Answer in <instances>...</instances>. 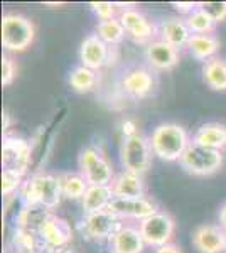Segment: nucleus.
<instances>
[{
    "instance_id": "31",
    "label": "nucleus",
    "mask_w": 226,
    "mask_h": 253,
    "mask_svg": "<svg viewBox=\"0 0 226 253\" xmlns=\"http://www.w3.org/2000/svg\"><path fill=\"white\" fill-rule=\"evenodd\" d=\"M94 14L98 15L100 20H110V19H117L115 17V3L110 2H93L91 3Z\"/></svg>"
},
{
    "instance_id": "35",
    "label": "nucleus",
    "mask_w": 226,
    "mask_h": 253,
    "mask_svg": "<svg viewBox=\"0 0 226 253\" xmlns=\"http://www.w3.org/2000/svg\"><path fill=\"white\" fill-rule=\"evenodd\" d=\"M220 226L226 231V203L221 206V210H220Z\"/></svg>"
},
{
    "instance_id": "5",
    "label": "nucleus",
    "mask_w": 226,
    "mask_h": 253,
    "mask_svg": "<svg viewBox=\"0 0 226 253\" xmlns=\"http://www.w3.org/2000/svg\"><path fill=\"white\" fill-rule=\"evenodd\" d=\"M152 147L150 140L140 133H134L130 137H125L120 149V161L125 170L142 175L147 172L152 161Z\"/></svg>"
},
{
    "instance_id": "11",
    "label": "nucleus",
    "mask_w": 226,
    "mask_h": 253,
    "mask_svg": "<svg viewBox=\"0 0 226 253\" xmlns=\"http://www.w3.org/2000/svg\"><path fill=\"white\" fill-rule=\"evenodd\" d=\"M108 210L120 219H135V221H143L145 218L157 213L155 205L147 198H113Z\"/></svg>"
},
{
    "instance_id": "19",
    "label": "nucleus",
    "mask_w": 226,
    "mask_h": 253,
    "mask_svg": "<svg viewBox=\"0 0 226 253\" xmlns=\"http://www.w3.org/2000/svg\"><path fill=\"white\" fill-rule=\"evenodd\" d=\"M113 198L115 194L112 186H90L86 189L83 199H81V206H83L85 214L108 210Z\"/></svg>"
},
{
    "instance_id": "37",
    "label": "nucleus",
    "mask_w": 226,
    "mask_h": 253,
    "mask_svg": "<svg viewBox=\"0 0 226 253\" xmlns=\"http://www.w3.org/2000/svg\"><path fill=\"white\" fill-rule=\"evenodd\" d=\"M223 253H226V243H225V252Z\"/></svg>"
},
{
    "instance_id": "22",
    "label": "nucleus",
    "mask_w": 226,
    "mask_h": 253,
    "mask_svg": "<svg viewBox=\"0 0 226 253\" xmlns=\"http://www.w3.org/2000/svg\"><path fill=\"white\" fill-rule=\"evenodd\" d=\"M186 47L196 59L208 63V61L215 59V54L220 49V41L213 34H192Z\"/></svg>"
},
{
    "instance_id": "25",
    "label": "nucleus",
    "mask_w": 226,
    "mask_h": 253,
    "mask_svg": "<svg viewBox=\"0 0 226 253\" xmlns=\"http://www.w3.org/2000/svg\"><path fill=\"white\" fill-rule=\"evenodd\" d=\"M98 75L96 71L85 66H78L69 73V86L78 93H88L96 86Z\"/></svg>"
},
{
    "instance_id": "1",
    "label": "nucleus",
    "mask_w": 226,
    "mask_h": 253,
    "mask_svg": "<svg viewBox=\"0 0 226 253\" xmlns=\"http://www.w3.org/2000/svg\"><path fill=\"white\" fill-rule=\"evenodd\" d=\"M149 140L154 156L167 162L181 161L184 152L187 150L189 144H191L186 128L178 124L157 125Z\"/></svg>"
},
{
    "instance_id": "20",
    "label": "nucleus",
    "mask_w": 226,
    "mask_h": 253,
    "mask_svg": "<svg viewBox=\"0 0 226 253\" xmlns=\"http://www.w3.org/2000/svg\"><path fill=\"white\" fill-rule=\"evenodd\" d=\"M160 36L162 41L171 44L172 47L179 49L182 46H187L191 39V31H189L186 20L182 19H167L160 22Z\"/></svg>"
},
{
    "instance_id": "14",
    "label": "nucleus",
    "mask_w": 226,
    "mask_h": 253,
    "mask_svg": "<svg viewBox=\"0 0 226 253\" xmlns=\"http://www.w3.org/2000/svg\"><path fill=\"white\" fill-rule=\"evenodd\" d=\"M122 88L130 98L140 100L154 89V76L145 68H132L123 75Z\"/></svg>"
},
{
    "instance_id": "7",
    "label": "nucleus",
    "mask_w": 226,
    "mask_h": 253,
    "mask_svg": "<svg viewBox=\"0 0 226 253\" xmlns=\"http://www.w3.org/2000/svg\"><path fill=\"white\" fill-rule=\"evenodd\" d=\"M38 240H41L47 250H64L73 240L71 224L66 219L49 213L38 230Z\"/></svg>"
},
{
    "instance_id": "27",
    "label": "nucleus",
    "mask_w": 226,
    "mask_h": 253,
    "mask_svg": "<svg viewBox=\"0 0 226 253\" xmlns=\"http://www.w3.org/2000/svg\"><path fill=\"white\" fill-rule=\"evenodd\" d=\"M186 24H187L189 31H191V34H209V32L215 29L213 19L201 9L194 10L191 15H187Z\"/></svg>"
},
{
    "instance_id": "24",
    "label": "nucleus",
    "mask_w": 226,
    "mask_h": 253,
    "mask_svg": "<svg viewBox=\"0 0 226 253\" xmlns=\"http://www.w3.org/2000/svg\"><path fill=\"white\" fill-rule=\"evenodd\" d=\"M203 75L209 88L216 89V91L226 89V61L218 58L208 61L203 68Z\"/></svg>"
},
{
    "instance_id": "3",
    "label": "nucleus",
    "mask_w": 226,
    "mask_h": 253,
    "mask_svg": "<svg viewBox=\"0 0 226 253\" xmlns=\"http://www.w3.org/2000/svg\"><path fill=\"white\" fill-rule=\"evenodd\" d=\"M80 174L90 186H112L115 174L110 161L100 147L90 145L80 156Z\"/></svg>"
},
{
    "instance_id": "33",
    "label": "nucleus",
    "mask_w": 226,
    "mask_h": 253,
    "mask_svg": "<svg viewBox=\"0 0 226 253\" xmlns=\"http://www.w3.org/2000/svg\"><path fill=\"white\" fill-rule=\"evenodd\" d=\"M155 253H182V250H181L178 245L167 243V245H164V247L157 248V250H155Z\"/></svg>"
},
{
    "instance_id": "4",
    "label": "nucleus",
    "mask_w": 226,
    "mask_h": 253,
    "mask_svg": "<svg viewBox=\"0 0 226 253\" xmlns=\"http://www.w3.org/2000/svg\"><path fill=\"white\" fill-rule=\"evenodd\" d=\"M34 24L20 14H5L2 19V46L9 52H22L34 41Z\"/></svg>"
},
{
    "instance_id": "17",
    "label": "nucleus",
    "mask_w": 226,
    "mask_h": 253,
    "mask_svg": "<svg viewBox=\"0 0 226 253\" xmlns=\"http://www.w3.org/2000/svg\"><path fill=\"white\" fill-rule=\"evenodd\" d=\"M147 59L155 69H172L176 64L179 63V52L176 47H172L171 44L160 41H154L147 46Z\"/></svg>"
},
{
    "instance_id": "29",
    "label": "nucleus",
    "mask_w": 226,
    "mask_h": 253,
    "mask_svg": "<svg viewBox=\"0 0 226 253\" xmlns=\"http://www.w3.org/2000/svg\"><path fill=\"white\" fill-rule=\"evenodd\" d=\"M199 9L206 12L215 24L226 19V2H201Z\"/></svg>"
},
{
    "instance_id": "2",
    "label": "nucleus",
    "mask_w": 226,
    "mask_h": 253,
    "mask_svg": "<svg viewBox=\"0 0 226 253\" xmlns=\"http://www.w3.org/2000/svg\"><path fill=\"white\" fill-rule=\"evenodd\" d=\"M22 198L27 206H41L52 211L59 206L63 193H61L59 177L47 172L32 174L22 186Z\"/></svg>"
},
{
    "instance_id": "23",
    "label": "nucleus",
    "mask_w": 226,
    "mask_h": 253,
    "mask_svg": "<svg viewBox=\"0 0 226 253\" xmlns=\"http://www.w3.org/2000/svg\"><path fill=\"white\" fill-rule=\"evenodd\" d=\"M59 184H61V193L64 198L68 199H83L86 189L90 184L86 182V179L80 172H66L59 175Z\"/></svg>"
},
{
    "instance_id": "15",
    "label": "nucleus",
    "mask_w": 226,
    "mask_h": 253,
    "mask_svg": "<svg viewBox=\"0 0 226 253\" xmlns=\"http://www.w3.org/2000/svg\"><path fill=\"white\" fill-rule=\"evenodd\" d=\"M120 22L129 36L137 41H149L155 36V26L150 22L140 10L125 9L120 14Z\"/></svg>"
},
{
    "instance_id": "16",
    "label": "nucleus",
    "mask_w": 226,
    "mask_h": 253,
    "mask_svg": "<svg viewBox=\"0 0 226 253\" xmlns=\"http://www.w3.org/2000/svg\"><path fill=\"white\" fill-rule=\"evenodd\" d=\"M112 253H142L147 247L140 230L130 224H123L110 240Z\"/></svg>"
},
{
    "instance_id": "26",
    "label": "nucleus",
    "mask_w": 226,
    "mask_h": 253,
    "mask_svg": "<svg viewBox=\"0 0 226 253\" xmlns=\"http://www.w3.org/2000/svg\"><path fill=\"white\" fill-rule=\"evenodd\" d=\"M125 29H123L120 19H110V20H100L96 27V36L108 46H115V44L122 42L125 38Z\"/></svg>"
},
{
    "instance_id": "18",
    "label": "nucleus",
    "mask_w": 226,
    "mask_h": 253,
    "mask_svg": "<svg viewBox=\"0 0 226 253\" xmlns=\"http://www.w3.org/2000/svg\"><path fill=\"white\" fill-rule=\"evenodd\" d=\"M115 198H145V182L142 175L123 170L112 182Z\"/></svg>"
},
{
    "instance_id": "30",
    "label": "nucleus",
    "mask_w": 226,
    "mask_h": 253,
    "mask_svg": "<svg viewBox=\"0 0 226 253\" xmlns=\"http://www.w3.org/2000/svg\"><path fill=\"white\" fill-rule=\"evenodd\" d=\"M15 73H17L15 61L12 59L10 56L3 54V58H2V84L3 86H10L12 81L15 78Z\"/></svg>"
},
{
    "instance_id": "34",
    "label": "nucleus",
    "mask_w": 226,
    "mask_h": 253,
    "mask_svg": "<svg viewBox=\"0 0 226 253\" xmlns=\"http://www.w3.org/2000/svg\"><path fill=\"white\" fill-rule=\"evenodd\" d=\"M122 132H123V138L134 135V133H138L137 130H135V125L132 124V122H129V120L122 124Z\"/></svg>"
},
{
    "instance_id": "12",
    "label": "nucleus",
    "mask_w": 226,
    "mask_h": 253,
    "mask_svg": "<svg viewBox=\"0 0 226 253\" xmlns=\"http://www.w3.org/2000/svg\"><path fill=\"white\" fill-rule=\"evenodd\" d=\"M80 59L81 66L98 71L108 63L110 59V46L103 42L96 34H90L83 39L80 47Z\"/></svg>"
},
{
    "instance_id": "8",
    "label": "nucleus",
    "mask_w": 226,
    "mask_h": 253,
    "mask_svg": "<svg viewBox=\"0 0 226 253\" xmlns=\"http://www.w3.org/2000/svg\"><path fill=\"white\" fill-rule=\"evenodd\" d=\"M138 230H140L147 247H154L157 250V248L164 247V245L171 243L176 224L174 219L167 213L157 211V213H154L149 218L143 219V221H140Z\"/></svg>"
},
{
    "instance_id": "21",
    "label": "nucleus",
    "mask_w": 226,
    "mask_h": 253,
    "mask_svg": "<svg viewBox=\"0 0 226 253\" xmlns=\"http://www.w3.org/2000/svg\"><path fill=\"white\" fill-rule=\"evenodd\" d=\"M192 142L209 149L221 150L226 147V125L218 124V122H209V124L201 125L198 132L194 133Z\"/></svg>"
},
{
    "instance_id": "13",
    "label": "nucleus",
    "mask_w": 226,
    "mask_h": 253,
    "mask_svg": "<svg viewBox=\"0 0 226 253\" xmlns=\"http://www.w3.org/2000/svg\"><path fill=\"white\" fill-rule=\"evenodd\" d=\"M226 243V231L220 224H204L192 235V245L199 253H223Z\"/></svg>"
},
{
    "instance_id": "28",
    "label": "nucleus",
    "mask_w": 226,
    "mask_h": 253,
    "mask_svg": "<svg viewBox=\"0 0 226 253\" xmlns=\"http://www.w3.org/2000/svg\"><path fill=\"white\" fill-rule=\"evenodd\" d=\"M24 172L15 169H3L2 172V193L3 196H12L19 187L24 186Z\"/></svg>"
},
{
    "instance_id": "32",
    "label": "nucleus",
    "mask_w": 226,
    "mask_h": 253,
    "mask_svg": "<svg viewBox=\"0 0 226 253\" xmlns=\"http://www.w3.org/2000/svg\"><path fill=\"white\" fill-rule=\"evenodd\" d=\"M174 5V9L179 12V14H184L187 17V15H191L194 10L199 9V3H194V2H176L172 3Z\"/></svg>"
},
{
    "instance_id": "6",
    "label": "nucleus",
    "mask_w": 226,
    "mask_h": 253,
    "mask_svg": "<svg viewBox=\"0 0 226 253\" xmlns=\"http://www.w3.org/2000/svg\"><path fill=\"white\" fill-rule=\"evenodd\" d=\"M179 162L192 175H211L223 166V156H221V150L191 142Z\"/></svg>"
},
{
    "instance_id": "10",
    "label": "nucleus",
    "mask_w": 226,
    "mask_h": 253,
    "mask_svg": "<svg viewBox=\"0 0 226 253\" xmlns=\"http://www.w3.org/2000/svg\"><path fill=\"white\" fill-rule=\"evenodd\" d=\"M32 159V147L27 140L7 135L2 145V164L5 169H15L26 174Z\"/></svg>"
},
{
    "instance_id": "36",
    "label": "nucleus",
    "mask_w": 226,
    "mask_h": 253,
    "mask_svg": "<svg viewBox=\"0 0 226 253\" xmlns=\"http://www.w3.org/2000/svg\"><path fill=\"white\" fill-rule=\"evenodd\" d=\"M2 124H3V130H9V126H10V115H9V112H3Z\"/></svg>"
},
{
    "instance_id": "9",
    "label": "nucleus",
    "mask_w": 226,
    "mask_h": 253,
    "mask_svg": "<svg viewBox=\"0 0 226 253\" xmlns=\"http://www.w3.org/2000/svg\"><path fill=\"white\" fill-rule=\"evenodd\" d=\"M123 226V219L110 210L98 211V213L85 214V219L81 223V230L94 242H103V240H112L113 235Z\"/></svg>"
}]
</instances>
